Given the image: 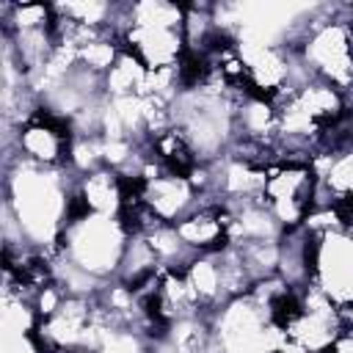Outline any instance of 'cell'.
Instances as JSON below:
<instances>
[{
    "label": "cell",
    "instance_id": "cell-1",
    "mask_svg": "<svg viewBox=\"0 0 353 353\" xmlns=\"http://www.w3.org/2000/svg\"><path fill=\"white\" fill-rule=\"evenodd\" d=\"M77 174L69 168H44L17 154L3 163V210L17 221L33 251L52 254L69 223Z\"/></svg>",
    "mask_w": 353,
    "mask_h": 353
},
{
    "label": "cell",
    "instance_id": "cell-2",
    "mask_svg": "<svg viewBox=\"0 0 353 353\" xmlns=\"http://www.w3.org/2000/svg\"><path fill=\"white\" fill-rule=\"evenodd\" d=\"M113 33L146 72L176 69L185 58V6L168 0L119 3Z\"/></svg>",
    "mask_w": 353,
    "mask_h": 353
},
{
    "label": "cell",
    "instance_id": "cell-3",
    "mask_svg": "<svg viewBox=\"0 0 353 353\" xmlns=\"http://www.w3.org/2000/svg\"><path fill=\"white\" fill-rule=\"evenodd\" d=\"M312 80H320L345 97L353 94V33L350 6H320L317 17L295 47Z\"/></svg>",
    "mask_w": 353,
    "mask_h": 353
},
{
    "label": "cell",
    "instance_id": "cell-4",
    "mask_svg": "<svg viewBox=\"0 0 353 353\" xmlns=\"http://www.w3.org/2000/svg\"><path fill=\"white\" fill-rule=\"evenodd\" d=\"M127 240H130V232L124 229L121 218L74 212L69 215V223L55 251L83 273L108 284L119 276Z\"/></svg>",
    "mask_w": 353,
    "mask_h": 353
},
{
    "label": "cell",
    "instance_id": "cell-5",
    "mask_svg": "<svg viewBox=\"0 0 353 353\" xmlns=\"http://www.w3.org/2000/svg\"><path fill=\"white\" fill-rule=\"evenodd\" d=\"M212 339L223 353H281L284 334L270 306L251 290L210 314Z\"/></svg>",
    "mask_w": 353,
    "mask_h": 353
},
{
    "label": "cell",
    "instance_id": "cell-6",
    "mask_svg": "<svg viewBox=\"0 0 353 353\" xmlns=\"http://www.w3.org/2000/svg\"><path fill=\"white\" fill-rule=\"evenodd\" d=\"M284 345H292L303 353H334L345 336L336 314V303L312 281L298 290V309L281 328Z\"/></svg>",
    "mask_w": 353,
    "mask_h": 353
},
{
    "label": "cell",
    "instance_id": "cell-7",
    "mask_svg": "<svg viewBox=\"0 0 353 353\" xmlns=\"http://www.w3.org/2000/svg\"><path fill=\"white\" fill-rule=\"evenodd\" d=\"M317 193V176L309 163H276L268 168L262 201L281 223V229H298L306 223Z\"/></svg>",
    "mask_w": 353,
    "mask_h": 353
},
{
    "label": "cell",
    "instance_id": "cell-8",
    "mask_svg": "<svg viewBox=\"0 0 353 353\" xmlns=\"http://www.w3.org/2000/svg\"><path fill=\"white\" fill-rule=\"evenodd\" d=\"M72 127L69 121L39 108L14 132H6V154H17L44 168H69Z\"/></svg>",
    "mask_w": 353,
    "mask_h": 353
},
{
    "label": "cell",
    "instance_id": "cell-9",
    "mask_svg": "<svg viewBox=\"0 0 353 353\" xmlns=\"http://www.w3.org/2000/svg\"><path fill=\"white\" fill-rule=\"evenodd\" d=\"M312 284L336 306L353 303V232L334 229L312 234Z\"/></svg>",
    "mask_w": 353,
    "mask_h": 353
},
{
    "label": "cell",
    "instance_id": "cell-10",
    "mask_svg": "<svg viewBox=\"0 0 353 353\" xmlns=\"http://www.w3.org/2000/svg\"><path fill=\"white\" fill-rule=\"evenodd\" d=\"M141 201L160 223H176L188 212H193L204 201V196L190 185L188 176L160 171L141 182Z\"/></svg>",
    "mask_w": 353,
    "mask_h": 353
},
{
    "label": "cell",
    "instance_id": "cell-11",
    "mask_svg": "<svg viewBox=\"0 0 353 353\" xmlns=\"http://www.w3.org/2000/svg\"><path fill=\"white\" fill-rule=\"evenodd\" d=\"M74 196L80 199L83 210L119 218L124 207V176L113 168H97L91 174L77 176Z\"/></svg>",
    "mask_w": 353,
    "mask_h": 353
},
{
    "label": "cell",
    "instance_id": "cell-12",
    "mask_svg": "<svg viewBox=\"0 0 353 353\" xmlns=\"http://www.w3.org/2000/svg\"><path fill=\"white\" fill-rule=\"evenodd\" d=\"M149 83V72L146 66L121 47L116 63L110 66V72L105 74V94L110 99H121V97H143Z\"/></svg>",
    "mask_w": 353,
    "mask_h": 353
},
{
    "label": "cell",
    "instance_id": "cell-13",
    "mask_svg": "<svg viewBox=\"0 0 353 353\" xmlns=\"http://www.w3.org/2000/svg\"><path fill=\"white\" fill-rule=\"evenodd\" d=\"M94 353H152V342H149V336H143L135 328L108 325V328H102Z\"/></svg>",
    "mask_w": 353,
    "mask_h": 353
},
{
    "label": "cell",
    "instance_id": "cell-14",
    "mask_svg": "<svg viewBox=\"0 0 353 353\" xmlns=\"http://www.w3.org/2000/svg\"><path fill=\"white\" fill-rule=\"evenodd\" d=\"M281 353H303V350H298V347H292V345H284Z\"/></svg>",
    "mask_w": 353,
    "mask_h": 353
}]
</instances>
